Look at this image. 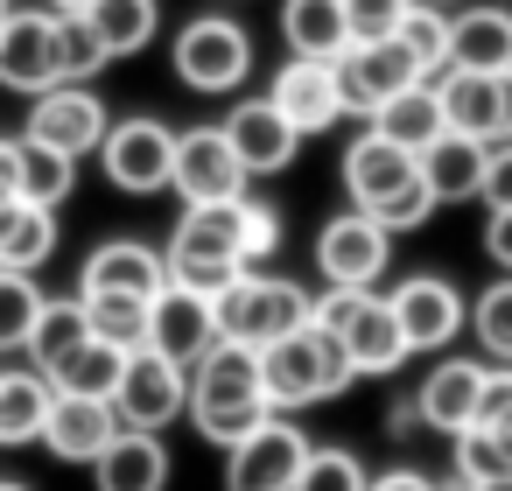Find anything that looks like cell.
Here are the masks:
<instances>
[{
  "label": "cell",
  "mask_w": 512,
  "mask_h": 491,
  "mask_svg": "<svg viewBox=\"0 0 512 491\" xmlns=\"http://www.w3.org/2000/svg\"><path fill=\"white\" fill-rule=\"evenodd\" d=\"M183 414H190V421H197V435H204V442H218V449H232L246 428H260V421L274 414L267 379H260V351H253V344L218 337V344L190 365V407H183Z\"/></svg>",
  "instance_id": "1"
},
{
  "label": "cell",
  "mask_w": 512,
  "mask_h": 491,
  "mask_svg": "<svg viewBox=\"0 0 512 491\" xmlns=\"http://www.w3.org/2000/svg\"><path fill=\"white\" fill-rule=\"evenodd\" d=\"M260 379H267V400L274 407H316V400L344 393L358 379V365H351L344 337L309 316L302 330H288V337H274L260 351Z\"/></svg>",
  "instance_id": "2"
},
{
  "label": "cell",
  "mask_w": 512,
  "mask_h": 491,
  "mask_svg": "<svg viewBox=\"0 0 512 491\" xmlns=\"http://www.w3.org/2000/svg\"><path fill=\"white\" fill-rule=\"evenodd\" d=\"M309 309H316V295H302V288H295V281H281V274H253V267H246L225 295H211L218 337L253 344V351H267L274 337L302 330V323H309Z\"/></svg>",
  "instance_id": "3"
},
{
  "label": "cell",
  "mask_w": 512,
  "mask_h": 491,
  "mask_svg": "<svg viewBox=\"0 0 512 491\" xmlns=\"http://www.w3.org/2000/svg\"><path fill=\"white\" fill-rule=\"evenodd\" d=\"M309 316L344 337V351H351L358 372H393V365L407 358V337H400V323H393V302L372 295V288H330V295H316Z\"/></svg>",
  "instance_id": "4"
},
{
  "label": "cell",
  "mask_w": 512,
  "mask_h": 491,
  "mask_svg": "<svg viewBox=\"0 0 512 491\" xmlns=\"http://www.w3.org/2000/svg\"><path fill=\"white\" fill-rule=\"evenodd\" d=\"M183 407H190V365L162 358L155 344L127 351L120 386H113V414H120V428H155V435H162Z\"/></svg>",
  "instance_id": "5"
},
{
  "label": "cell",
  "mask_w": 512,
  "mask_h": 491,
  "mask_svg": "<svg viewBox=\"0 0 512 491\" xmlns=\"http://www.w3.org/2000/svg\"><path fill=\"white\" fill-rule=\"evenodd\" d=\"M253 71V36L232 15H197L176 36V78L190 92H239Z\"/></svg>",
  "instance_id": "6"
},
{
  "label": "cell",
  "mask_w": 512,
  "mask_h": 491,
  "mask_svg": "<svg viewBox=\"0 0 512 491\" xmlns=\"http://www.w3.org/2000/svg\"><path fill=\"white\" fill-rule=\"evenodd\" d=\"M309 463V435L281 414H267L260 428H246L232 449H225V491H295Z\"/></svg>",
  "instance_id": "7"
},
{
  "label": "cell",
  "mask_w": 512,
  "mask_h": 491,
  "mask_svg": "<svg viewBox=\"0 0 512 491\" xmlns=\"http://www.w3.org/2000/svg\"><path fill=\"white\" fill-rule=\"evenodd\" d=\"M99 162H106V183H120L127 197H155V190H169L176 134L162 120H120V127H106Z\"/></svg>",
  "instance_id": "8"
},
{
  "label": "cell",
  "mask_w": 512,
  "mask_h": 491,
  "mask_svg": "<svg viewBox=\"0 0 512 491\" xmlns=\"http://www.w3.org/2000/svg\"><path fill=\"white\" fill-rule=\"evenodd\" d=\"M386 260H393V232L372 211H358V204L344 218H330L323 239H316V267H323L330 288H372L386 274Z\"/></svg>",
  "instance_id": "9"
},
{
  "label": "cell",
  "mask_w": 512,
  "mask_h": 491,
  "mask_svg": "<svg viewBox=\"0 0 512 491\" xmlns=\"http://www.w3.org/2000/svg\"><path fill=\"white\" fill-rule=\"evenodd\" d=\"M330 71H337V99H344V113H372V106H386L393 92H407L421 71H414V57L386 36V43H351V50H337L330 57Z\"/></svg>",
  "instance_id": "10"
},
{
  "label": "cell",
  "mask_w": 512,
  "mask_h": 491,
  "mask_svg": "<svg viewBox=\"0 0 512 491\" xmlns=\"http://www.w3.org/2000/svg\"><path fill=\"white\" fill-rule=\"evenodd\" d=\"M169 190H183V204H218V197H246V169L225 141V127H197L176 134V169Z\"/></svg>",
  "instance_id": "11"
},
{
  "label": "cell",
  "mask_w": 512,
  "mask_h": 491,
  "mask_svg": "<svg viewBox=\"0 0 512 491\" xmlns=\"http://www.w3.org/2000/svg\"><path fill=\"white\" fill-rule=\"evenodd\" d=\"M106 106H99V92H85V85H50V92H36V106H29V141H43V148H64V155H92L99 141H106Z\"/></svg>",
  "instance_id": "12"
},
{
  "label": "cell",
  "mask_w": 512,
  "mask_h": 491,
  "mask_svg": "<svg viewBox=\"0 0 512 491\" xmlns=\"http://www.w3.org/2000/svg\"><path fill=\"white\" fill-rule=\"evenodd\" d=\"M386 302H393V323H400L407 351H442V344L463 330V295H456L442 274H407Z\"/></svg>",
  "instance_id": "13"
},
{
  "label": "cell",
  "mask_w": 512,
  "mask_h": 491,
  "mask_svg": "<svg viewBox=\"0 0 512 491\" xmlns=\"http://www.w3.org/2000/svg\"><path fill=\"white\" fill-rule=\"evenodd\" d=\"M0 85L29 92V99L64 85L57 78V15H15L8 8V22H0Z\"/></svg>",
  "instance_id": "14"
},
{
  "label": "cell",
  "mask_w": 512,
  "mask_h": 491,
  "mask_svg": "<svg viewBox=\"0 0 512 491\" xmlns=\"http://www.w3.org/2000/svg\"><path fill=\"white\" fill-rule=\"evenodd\" d=\"M162 288H169V260L155 246H141V239L92 246V260L78 274V295H141V302H155Z\"/></svg>",
  "instance_id": "15"
},
{
  "label": "cell",
  "mask_w": 512,
  "mask_h": 491,
  "mask_svg": "<svg viewBox=\"0 0 512 491\" xmlns=\"http://www.w3.org/2000/svg\"><path fill=\"white\" fill-rule=\"evenodd\" d=\"M148 344L176 365H197L211 344H218V316H211V295H190V288H162L148 302Z\"/></svg>",
  "instance_id": "16"
},
{
  "label": "cell",
  "mask_w": 512,
  "mask_h": 491,
  "mask_svg": "<svg viewBox=\"0 0 512 491\" xmlns=\"http://www.w3.org/2000/svg\"><path fill=\"white\" fill-rule=\"evenodd\" d=\"M113 435H120L113 400L50 393V414H43V435H36V442H50V456H64V463H99V449H106Z\"/></svg>",
  "instance_id": "17"
},
{
  "label": "cell",
  "mask_w": 512,
  "mask_h": 491,
  "mask_svg": "<svg viewBox=\"0 0 512 491\" xmlns=\"http://www.w3.org/2000/svg\"><path fill=\"white\" fill-rule=\"evenodd\" d=\"M274 113L295 127V134H323L330 120H344V99H337V71L323 57H295L281 78H274Z\"/></svg>",
  "instance_id": "18"
},
{
  "label": "cell",
  "mask_w": 512,
  "mask_h": 491,
  "mask_svg": "<svg viewBox=\"0 0 512 491\" xmlns=\"http://www.w3.org/2000/svg\"><path fill=\"white\" fill-rule=\"evenodd\" d=\"M225 141H232V155H239L246 176H281V169L295 162V148H302V134L274 113V99H246V106L225 120Z\"/></svg>",
  "instance_id": "19"
},
{
  "label": "cell",
  "mask_w": 512,
  "mask_h": 491,
  "mask_svg": "<svg viewBox=\"0 0 512 491\" xmlns=\"http://www.w3.org/2000/svg\"><path fill=\"white\" fill-rule=\"evenodd\" d=\"M414 148H400V141H386V134H358L351 141V155H344V190H351V204L358 211H372L379 197H393L400 183H414Z\"/></svg>",
  "instance_id": "20"
},
{
  "label": "cell",
  "mask_w": 512,
  "mask_h": 491,
  "mask_svg": "<svg viewBox=\"0 0 512 491\" xmlns=\"http://www.w3.org/2000/svg\"><path fill=\"white\" fill-rule=\"evenodd\" d=\"M99 491H162L169 484V449L155 428H120L106 449H99Z\"/></svg>",
  "instance_id": "21"
},
{
  "label": "cell",
  "mask_w": 512,
  "mask_h": 491,
  "mask_svg": "<svg viewBox=\"0 0 512 491\" xmlns=\"http://www.w3.org/2000/svg\"><path fill=\"white\" fill-rule=\"evenodd\" d=\"M246 197H218V204H190L176 225L169 253H211V260H239L246 267Z\"/></svg>",
  "instance_id": "22"
},
{
  "label": "cell",
  "mask_w": 512,
  "mask_h": 491,
  "mask_svg": "<svg viewBox=\"0 0 512 491\" xmlns=\"http://www.w3.org/2000/svg\"><path fill=\"white\" fill-rule=\"evenodd\" d=\"M477 386H484V365H470V358H442V365L421 379L414 414H421L428 428H442V435H463V428H470V407H477Z\"/></svg>",
  "instance_id": "23"
},
{
  "label": "cell",
  "mask_w": 512,
  "mask_h": 491,
  "mask_svg": "<svg viewBox=\"0 0 512 491\" xmlns=\"http://www.w3.org/2000/svg\"><path fill=\"white\" fill-rule=\"evenodd\" d=\"M442 99V127L449 134H470V141H498V71H449L435 85Z\"/></svg>",
  "instance_id": "24"
},
{
  "label": "cell",
  "mask_w": 512,
  "mask_h": 491,
  "mask_svg": "<svg viewBox=\"0 0 512 491\" xmlns=\"http://www.w3.org/2000/svg\"><path fill=\"white\" fill-rule=\"evenodd\" d=\"M484 141H470V134H435L414 162H421V183L435 190V204H456V197H477V183H484Z\"/></svg>",
  "instance_id": "25"
},
{
  "label": "cell",
  "mask_w": 512,
  "mask_h": 491,
  "mask_svg": "<svg viewBox=\"0 0 512 491\" xmlns=\"http://www.w3.org/2000/svg\"><path fill=\"white\" fill-rule=\"evenodd\" d=\"M449 71H512V15L505 8L449 15Z\"/></svg>",
  "instance_id": "26"
},
{
  "label": "cell",
  "mask_w": 512,
  "mask_h": 491,
  "mask_svg": "<svg viewBox=\"0 0 512 491\" xmlns=\"http://www.w3.org/2000/svg\"><path fill=\"white\" fill-rule=\"evenodd\" d=\"M57 253V211L50 204H0V267H15V274H36L43 260Z\"/></svg>",
  "instance_id": "27"
},
{
  "label": "cell",
  "mask_w": 512,
  "mask_h": 491,
  "mask_svg": "<svg viewBox=\"0 0 512 491\" xmlns=\"http://www.w3.org/2000/svg\"><path fill=\"white\" fill-rule=\"evenodd\" d=\"M281 36L295 57H337L351 50V22H344V0H281Z\"/></svg>",
  "instance_id": "28"
},
{
  "label": "cell",
  "mask_w": 512,
  "mask_h": 491,
  "mask_svg": "<svg viewBox=\"0 0 512 491\" xmlns=\"http://www.w3.org/2000/svg\"><path fill=\"white\" fill-rule=\"evenodd\" d=\"M372 134H386V141H400V148H428L435 134H442V99H435V85H407V92H393L386 106H372Z\"/></svg>",
  "instance_id": "29"
},
{
  "label": "cell",
  "mask_w": 512,
  "mask_h": 491,
  "mask_svg": "<svg viewBox=\"0 0 512 491\" xmlns=\"http://www.w3.org/2000/svg\"><path fill=\"white\" fill-rule=\"evenodd\" d=\"M43 414H50V379L29 365V372H8L0 365V449L15 442H36L43 435Z\"/></svg>",
  "instance_id": "30"
},
{
  "label": "cell",
  "mask_w": 512,
  "mask_h": 491,
  "mask_svg": "<svg viewBox=\"0 0 512 491\" xmlns=\"http://www.w3.org/2000/svg\"><path fill=\"white\" fill-rule=\"evenodd\" d=\"M120 365H127V351H113V344L85 337V344H78V351H64L43 379H50V393H92V400H113Z\"/></svg>",
  "instance_id": "31"
},
{
  "label": "cell",
  "mask_w": 512,
  "mask_h": 491,
  "mask_svg": "<svg viewBox=\"0 0 512 491\" xmlns=\"http://www.w3.org/2000/svg\"><path fill=\"white\" fill-rule=\"evenodd\" d=\"M15 183H22V197L29 204H64L71 197V183H78V155H64V148H43V141H15Z\"/></svg>",
  "instance_id": "32"
},
{
  "label": "cell",
  "mask_w": 512,
  "mask_h": 491,
  "mask_svg": "<svg viewBox=\"0 0 512 491\" xmlns=\"http://www.w3.org/2000/svg\"><path fill=\"white\" fill-rule=\"evenodd\" d=\"M92 337V323H85V302L71 295V302H50L43 295V309H36V323H29V337H22V351L36 358V372H50L64 351H78Z\"/></svg>",
  "instance_id": "33"
},
{
  "label": "cell",
  "mask_w": 512,
  "mask_h": 491,
  "mask_svg": "<svg viewBox=\"0 0 512 491\" xmlns=\"http://www.w3.org/2000/svg\"><path fill=\"white\" fill-rule=\"evenodd\" d=\"M85 15H92L106 57H134V50H148V43H155V22H162L155 0H92Z\"/></svg>",
  "instance_id": "34"
},
{
  "label": "cell",
  "mask_w": 512,
  "mask_h": 491,
  "mask_svg": "<svg viewBox=\"0 0 512 491\" xmlns=\"http://www.w3.org/2000/svg\"><path fill=\"white\" fill-rule=\"evenodd\" d=\"M78 302H85V323H92L99 344H113V351L148 344V302L141 295H78Z\"/></svg>",
  "instance_id": "35"
},
{
  "label": "cell",
  "mask_w": 512,
  "mask_h": 491,
  "mask_svg": "<svg viewBox=\"0 0 512 491\" xmlns=\"http://www.w3.org/2000/svg\"><path fill=\"white\" fill-rule=\"evenodd\" d=\"M393 43L414 57V71H421V78H428V71H449V15H435L428 0H414V8L400 15Z\"/></svg>",
  "instance_id": "36"
},
{
  "label": "cell",
  "mask_w": 512,
  "mask_h": 491,
  "mask_svg": "<svg viewBox=\"0 0 512 491\" xmlns=\"http://www.w3.org/2000/svg\"><path fill=\"white\" fill-rule=\"evenodd\" d=\"M106 64H113V57H106L92 15H57V78H64V85H85V78H99Z\"/></svg>",
  "instance_id": "37"
},
{
  "label": "cell",
  "mask_w": 512,
  "mask_h": 491,
  "mask_svg": "<svg viewBox=\"0 0 512 491\" xmlns=\"http://www.w3.org/2000/svg\"><path fill=\"white\" fill-rule=\"evenodd\" d=\"M36 309H43L36 274L0 267V351H22V337H29V323H36Z\"/></svg>",
  "instance_id": "38"
},
{
  "label": "cell",
  "mask_w": 512,
  "mask_h": 491,
  "mask_svg": "<svg viewBox=\"0 0 512 491\" xmlns=\"http://www.w3.org/2000/svg\"><path fill=\"white\" fill-rule=\"evenodd\" d=\"M470 323H477V344H484L498 365H512V274L477 295V316H470Z\"/></svg>",
  "instance_id": "39"
},
{
  "label": "cell",
  "mask_w": 512,
  "mask_h": 491,
  "mask_svg": "<svg viewBox=\"0 0 512 491\" xmlns=\"http://www.w3.org/2000/svg\"><path fill=\"white\" fill-rule=\"evenodd\" d=\"M295 491H365V463L351 449H309Z\"/></svg>",
  "instance_id": "40"
},
{
  "label": "cell",
  "mask_w": 512,
  "mask_h": 491,
  "mask_svg": "<svg viewBox=\"0 0 512 491\" xmlns=\"http://www.w3.org/2000/svg\"><path fill=\"white\" fill-rule=\"evenodd\" d=\"M246 267L239 260H211V253H169V281L190 288V295H225Z\"/></svg>",
  "instance_id": "41"
},
{
  "label": "cell",
  "mask_w": 512,
  "mask_h": 491,
  "mask_svg": "<svg viewBox=\"0 0 512 491\" xmlns=\"http://www.w3.org/2000/svg\"><path fill=\"white\" fill-rule=\"evenodd\" d=\"M428 211H435V190L421 183V169H414V183H400L393 197L372 204V218H379L386 232H414V225H428Z\"/></svg>",
  "instance_id": "42"
},
{
  "label": "cell",
  "mask_w": 512,
  "mask_h": 491,
  "mask_svg": "<svg viewBox=\"0 0 512 491\" xmlns=\"http://www.w3.org/2000/svg\"><path fill=\"white\" fill-rule=\"evenodd\" d=\"M414 0H344V22H351V43H386L400 29V15Z\"/></svg>",
  "instance_id": "43"
},
{
  "label": "cell",
  "mask_w": 512,
  "mask_h": 491,
  "mask_svg": "<svg viewBox=\"0 0 512 491\" xmlns=\"http://www.w3.org/2000/svg\"><path fill=\"white\" fill-rule=\"evenodd\" d=\"M498 421H512V365H484V386L470 407V428H498Z\"/></svg>",
  "instance_id": "44"
},
{
  "label": "cell",
  "mask_w": 512,
  "mask_h": 491,
  "mask_svg": "<svg viewBox=\"0 0 512 491\" xmlns=\"http://www.w3.org/2000/svg\"><path fill=\"white\" fill-rule=\"evenodd\" d=\"M477 197H484L491 211H512V141L484 155V183H477Z\"/></svg>",
  "instance_id": "45"
},
{
  "label": "cell",
  "mask_w": 512,
  "mask_h": 491,
  "mask_svg": "<svg viewBox=\"0 0 512 491\" xmlns=\"http://www.w3.org/2000/svg\"><path fill=\"white\" fill-rule=\"evenodd\" d=\"M484 253L512 274V211H491V225H484Z\"/></svg>",
  "instance_id": "46"
},
{
  "label": "cell",
  "mask_w": 512,
  "mask_h": 491,
  "mask_svg": "<svg viewBox=\"0 0 512 491\" xmlns=\"http://www.w3.org/2000/svg\"><path fill=\"white\" fill-rule=\"evenodd\" d=\"M365 491H435L421 470H386V477H365Z\"/></svg>",
  "instance_id": "47"
},
{
  "label": "cell",
  "mask_w": 512,
  "mask_h": 491,
  "mask_svg": "<svg viewBox=\"0 0 512 491\" xmlns=\"http://www.w3.org/2000/svg\"><path fill=\"white\" fill-rule=\"evenodd\" d=\"M22 183H15V141H0V204H15Z\"/></svg>",
  "instance_id": "48"
},
{
  "label": "cell",
  "mask_w": 512,
  "mask_h": 491,
  "mask_svg": "<svg viewBox=\"0 0 512 491\" xmlns=\"http://www.w3.org/2000/svg\"><path fill=\"white\" fill-rule=\"evenodd\" d=\"M498 141H512V71H498Z\"/></svg>",
  "instance_id": "49"
},
{
  "label": "cell",
  "mask_w": 512,
  "mask_h": 491,
  "mask_svg": "<svg viewBox=\"0 0 512 491\" xmlns=\"http://www.w3.org/2000/svg\"><path fill=\"white\" fill-rule=\"evenodd\" d=\"M491 442H498V456H505V470H512V421H498V428H491Z\"/></svg>",
  "instance_id": "50"
},
{
  "label": "cell",
  "mask_w": 512,
  "mask_h": 491,
  "mask_svg": "<svg viewBox=\"0 0 512 491\" xmlns=\"http://www.w3.org/2000/svg\"><path fill=\"white\" fill-rule=\"evenodd\" d=\"M470 491H512V470H498V477H477Z\"/></svg>",
  "instance_id": "51"
},
{
  "label": "cell",
  "mask_w": 512,
  "mask_h": 491,
  "mask_svg": "<svg viewBox=\"0 0 512 491\" xmlns=\"http://www.w3.org/2000/svg\"><path fill=\"white\" fill-rule=\"evenodd\" d=\"M50 8H57V15H85V8H92V0H50Z\"/></svg>",
  "instance_id": "52"
},
{
  "label": "cell",
  "mask_w": 512,
  "mask_h": 491,
  "mask_svg": "<svg viewBox=\"0 0 512 491\" xmlns=\"http://www.w3.org/2000/svg\"><path fill=\"white\" fill-rule=\"evenodd\" d=\"M0 491H29V484H8V477H0Z\"/></svg>",
  "instance_id": "53"
},
{
  "label": "cell",
  "mask_w": 512,
  "mask_h": 491,
  "mask_svg": "<svg viewBox=\"0 0 512 491\" xmlns=\"http://www.w3.org/2000/svg\"><path fill=\"white\" fill-rule=\"evenodd\" d=\"M0 22H8V0H0Z\"/></svg>",
  "instance_id": "54"
}]
</instances>
